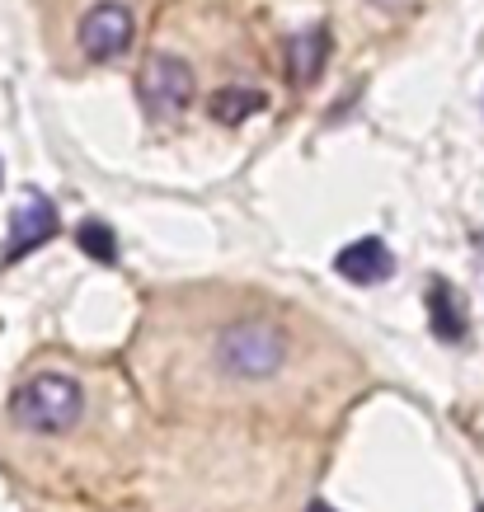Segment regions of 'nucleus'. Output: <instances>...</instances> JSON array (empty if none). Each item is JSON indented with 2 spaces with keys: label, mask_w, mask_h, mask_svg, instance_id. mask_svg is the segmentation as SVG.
Here are the masks:
<instances>
[{
  "label": "nucleus",
  "mask_w": 484,
  "mask_h": 512,
  "mask_svg": "<svg viewBox=\"0 0 484 512\" xmlns=\"http://www.w3.org/2000/svg\"><path fill=\"white\" fill-rule=\"evenodd\" d=\"M80 414H85V390H80V381H71L62 372H38L10 395V419L24 433L62 437L80 423Z\"/></svg>",
  "instance_id": "obj_1"
},
{
  "label": "nucleus",
  "mask_w": 484,
  "mask_h": 512,
  "mask_svg": "<svg viewBox=\"0 0 484 512\" xmlns=\"http://www.w3.org/2000/svg\"><path fill=\"white\" fill-rule=\"evenodd\" d=\"M217 362L231 376L245 381H264L287 362V334L264 320H240V325L217 334Z\"/></svg>",
  "instance_id": "obj_2"
},
{
  "label": "nucleus",
  "mask_w": 484,
  "mask_h": 512,
  "mask_svg": "<svg viewBox=\"0 0 484 512\" xmlns=\"http://www.w3.org/2000/svg\"><path fill=\"white\" fill-rule=\"evenodd\" d=\"M141 104L151 118H179V113L193 104V66L160 52L151 62L141 66Z\"/></svg>",
  "instance_id": "obj_3"
},
{
  "label": "nucleus",
  "mask_w": 484,
  "mask_h": 512,
  "mask_svg": "<svg viewBox=\"0 0 484 512\" xmlns=\"http://www.w3.org/2000/svg\"><path fill=\"white\" fill-rule=\"evenodd\" d=\"M137 38V19L127 5L118 0H99L90 15L80 19V47H85V57L90 62H113V57H123L127 47Z\"/></svg>",
  "instance_id": "obj_4"
},
{
  "label": "nucleus",
  "mask_w": 484,
  "mask_h": 512,
  "mask_svg": "<svg viewBox=\"0 0 484 512\" xmlns=\"http://www.w3.org/2000/svg\"><path fill=\"white\" fill-rule=\"evenodd\" d=\"M57 235V207L43 198V193H24L15 207V221H10V245H5V264H19L24 254H33L38 245H47Z\"/></svg>",
  "instance_id": "obj_5"
},
{
  "label": "nucleus",
  "mask_w": 484,
  "mask_h": 512,
  "mask_svg": "<svg viewBox=\"0 0 484 512\" xmlns=\"http://www.w3.org/2000/svg\"><path fill=\"white\" fill-rule=\"evenodd\" d=\"M334 273L353 287H376V282H386L395 273V254L376 235H362L353 245H344L334 254Z\"/></svg>",
  "instance_id": "obj_6"
},
{
  "label": "nucleus",
  "mask_w": 484,
  "mask_h": 512,
  "mask_svg": "<svg viewBox=\"0 0 484 512\" xmlns=\"http://www.w3.org/2000/svg\"><path fill=\"white\" fill-rule=\"evenodd\" d=\"M428 325H433V334H438L442 343H461L466 339V301H461V292H456L452 282H433L428 287Z\"/></svg>",
  "instance_id": "obj_7"
},
{
  "label": "nucleus",
  "mask_w": 484,
  "mask_h": 512,
  "mask_svg": "<svg viewBox=\"0 0 484 512\" xmlns=\"http://www.w3.org/2000/svg\"><path fill=\"white\" fill-rule=\"evenodd\" d=\"M329 62V29H306L287 43V80L292 85H315Z\"/></svg>",
  "instance_id": "obj_8"
},
{
  "label": "nucleus",
  "mask_w": 484,
  "mask_h": 512,
  "mask_svg": "<svg viewBox=\"0 0 484 512\" xmlns=\"http://www.w3.org/2000/svg\"><path fill=\"white\" fill-rule=\"evenodd\" d=\"M264 104H268V99L259 90H250V85H226V90L212 94V104H207V109H212V118H217V123L235 127V123H245L250 113H259Z\"/></svg>",
  "instance_id": "obj_9"
},
{
  "label": "nucleus",
  "mask_w": 484,
  "mask_h": 512,
  "mask_svg": "<svg viewBox=\"0 0 484 512\" xmlns=\"http://www.w3.org/2000/svg\"><path fill=\"white\" fill-rule=\"evenodd\" d=\"M76 249L85 259H94V264H113L118 259V240H113V231L104 221H85L76 231Z\"/></svg>",
  "instance_id": "obj_10"
},
{
  "label": "nucleus",
  "mask_w": 484,
  "mask_h": 512,
  "mask_svg": "<svg viewBox=\"0 0 484 512\" xmlns=\"http://www.w3.org/2000/svg\"><path fill=\"white\" fill-rule=\"evenodd\" d=\"M306 512H339V508H329L325 498H315V503H306Z\"/></svg>",
  "instance_id": "obj_11"
},
{
  "label": "nucleus",
  "mask_w": 484,
  "mask_h": 512,
  "mask_svg": "<svg viewBox=\"0 0 484 512\" xmlns=\"http://www.w3.org/2000/svg\"><path fill=\"white\" fill-rule=\"evenodd\" d=\"M480 512H484V508H480Z\"/></svg>",
  "instance_id": "obj_12"
}]
</instances>
